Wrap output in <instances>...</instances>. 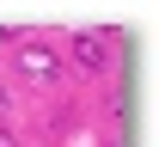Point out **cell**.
I'll return each mask as SVG.
<instances>
[{
  "mask_svg": "<svg viewBox=\"0 0 159 147\" xmlns=\"http://www.w3.org/2000/svg\"><path fill=\"white\" fill-rule=\"evenodd\" d=\"M12 67H19V80H31V86H55V80H61V62H55L49 43H19Z\"/></svg>",
  "mask_w": 159,
  "mask_h": 147,
  "instance_id": "cell-1",
  "label": "cell"
},
{
  "mask_svg": "<svg viewBox=\"0 0 159 147\" xmlns=\"http://www.w3.org/2000/svg\"><path fill=\"white\" fill-rule=\"evenodd\" d=\"M74 67L80 74H110V37L104 31H74Z\"/></svg>",
  "mask_w": 159,
  "mask_h": 147,
  "instance_id": "cell-2",
  "label": "cell"
},
{
  "mask_svg": "<svg viewBox=\"0 0 159 147\" xmlns=\"http://www.w3.org/2000/svg\"><path fill=\"white\" fill-rule=\"evenodd\" d=\"M0 147H19V141H12V129H0Z\"/></svg>",
  "mask_w": 159,
  "mask_h": 147,
  "instance_id": "cell-3",
  "label": "cell"
}]
</instances>
